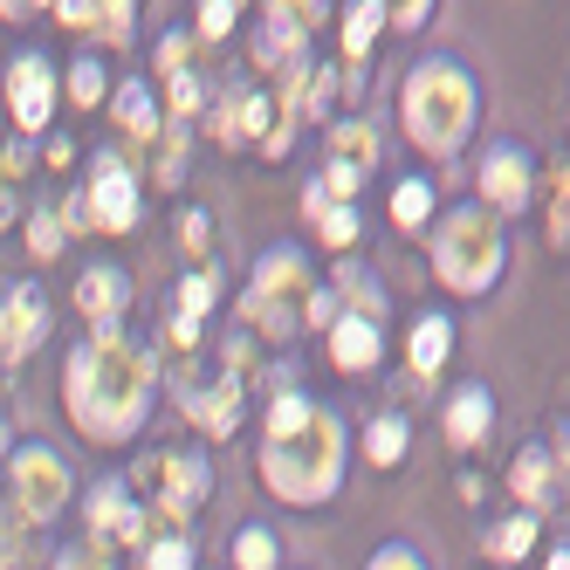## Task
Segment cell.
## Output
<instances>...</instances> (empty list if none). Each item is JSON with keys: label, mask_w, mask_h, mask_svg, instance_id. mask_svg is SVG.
<instances>
[{"label": "cell", "mask_w": 570, "mask_h": 570, "mask_svg": "<svg viewBox=\"0 0 570 570\" xmlns=\"http://www.w3.org/2000/svg\"><path fill=\"white\" fill-rule=\"evenodd\" d=\"M331 364H337V372H372V364H379V323L337 316L331 323Z\"/></svg>", "instance_id": "cell-12"}, {"label": "cell", "mask_w": 570, "mask_h": 570, "mask_svg": "<svg viewBox=\"0 0 570 570\" xmlns=\"http://www.w3.org/2000/svg\"><path fill=\"white\" fill-rule=\"evenodd\" d=\"M316 14H323V8H275V14H268V28H262V62H275V56H296L303 28H309Z\"/></svg>", "instance_id": "cell-16"}, {"label": "cell", "mask_w": 570, "mask_h": 570, "mask_svg": "<svg viewBox=\"0 0 570 570\" xmlns=\"http://www.w3.org/2000/svg\"><path fill=\"white\" fill-rule=\"evenodd\" d=\"M62 240H69V234H62V220H56V214H35V234H28V248H35V255H56Z\"/></svg>", "instance_id": "cell-34"}, {"label": "cell", "mask_w": 570, "mask_h": 570, "mask_svg": "<svg viewBox=\"0 0 570 570\" xmlns=\"http://www.w3.org/2000/svg\"><path fill=\"white\" fill-rule=\"evenodd\" d=\"M76 303H83V316H97V323H110L117 309L131 303V282L117 275V268H90L83 275V289H76Z\"/></svg>", "instance_id": "cell-15"}, {"label": "cell", "mask_w": 570, "mask_h": 570, "mask_svg": "<svg viewBox=\"0 0 570 570\" xmlns=\"http://www.w3.org/2000/svg\"><path fill=\"white\" fill-rule=\"evenodd\" d=\"M502 262H509V240H502V227H495V220H488V214H446L440 248H433V268H440L446 289L481 296L488 282L502 275Z\"/></svg>", "instance_id": "cell-4"}, {"label": "cell", "mask_w": 570, "mask_h": 570, "mask_svg": "<svg viewBox=\"0 0 570 570\" xmlns=\"http://www.w3.org/2000/svg\"><path fill=\"white\" fill-rule=\"evenodd\" d=\"M173 104H179V110L199 104V83H193V76H173Z\"/></svg>", "instance_id": "cell-40"}, {"label": "cell", "mask_w": 570, "mask_h": 570, "mask_svg": "<svg viewBox=\"0 0 570 570\" xmlns=\"http://www.w3.org/2000/svg\"><path fill=\"white\" fill-rule=\"evenodd\" d=\"M8 104H14V125L21 131H42L49 125V104H56V76L42 56H21L8 69Z\"/></svg>", "instance_id": "cell-9"}, {"label": "cell", "mask_w": 570, "mask_h": 570, "mask_svg": "<svg viewBox=\"0 0 570 570\" xmlns=\"http://www.w3.org/2000/svg\"><path fill=\"white\" fill-rule=\"evenodd\" d=\"M550 488H557V474H550V454H543V446H529V454L515 461V495L543 509V502H550Z\"/></svg>", "instance_id": "cell-21"}, {"label": "cell", "mask_w": 570, "mask_h": 570, "mask_svg": "<svg viewBox=\"0 0 570 570\" xmlns=\"http://www.w3.org/2000/svg\"><path fill=\"white\" fill-rule=\"evenodd\" d=\"M62 495H69V468L49 454V446H28V454H14V509H21L28 522L56 515Z\"/></svg>", "instance_id": "cell-6"}, {"label": "cell", "mask_w": 570, "mask_h": 570, "mask_svg": "<svg viewBox=\"0 0 570 570\" xmlns=\"http://www.w3.org/2000/svg\"><path fill=\"white\" fill-rule=\"evenodd\" d=\"M309 316H316V323H331V316H337V296H331V289H316V296H309Z\"/></svg>", "instance_id": "cell-41"}, {"label": "cell", "mask_w": 570, "mask_h": 570, "mask_svg": "<svg viewBox=\"0 0 570 570\" xmlns=\"http://www.w3.org/2000/svg\"><path fill=\"white\" fill-rule=\"evenodd\" d=\"M405 125H413V138L426 151H454L468 138V125H474V83L446 56L420 62L405 76Z\"/></svg>", "instance_id": "cell-3"}, {"label": "cell", "mask_w": 570, "mask_h": 570, "mask_svg": "<svg viewBox=\"0 0 570 570\" xmlns=\"http://www.w3.org/2000/svg\"><path fill=\"white\" fill-rule=\"evenodd\" d=\"M56 570H110V557H104L97 543H76V550L56 557Z\"/></svg>", "instance_id": "cell-37"}, {"label": "cell", "mask_w": 570, "mask_h": 570, "mask_svg": "<svg viewBox=\"0 0 570 570\" xmlns=\"http://www.w3.org/2000/svg\"><path fill=\"white\" fill-rule=\"evenodd\" d=\"M454 351V331H446V316H420L413 331V372H440V357Z\"/></svg>", "instance_id": "cell-20"}, {"label": "cell", "mask_w": 570, "mask_h": 570, "mask_svg": "<svg viewBox=\"0 0 570 570\" xmlns=\"http://www.w3.org/2000/svg\"><path fill=\"white\" fill-rule=\"evenodd\" d=\"M186 413L207 426L214 440L234 433V426H240V385H234V379H220V385H193V392H186Z\"/></svg>", "instance_id": "cell-13"}, {"label": "cell", "mask_w": 570, "mask_h": 570, "mask_svg": "<svg viewBox=\"0 0 570 570\" xmlns=\"http://www.w3.org/2000/svg\"><path fill=\"white\" fill-rule=\"evenodd\" d=\"M90 529H97V537L138 543V537H145V515H138V502H131L117 481H97V495H90Z\"/></svg>", "instance_id": "cell-11"}, {"label": "cell", "mask_w": 570, "mask_h": 570, "mask_svg": "<svg viewBox=\"0 0 570 570\" xmlns=\"http://www.w3.org/2000/svg\"><path fill=\"white\" fill-rule=\"evenodd\" d=\"M42 331H49V303L35 289H8V296H0V364L28 357L35 344H42Z\"/></svg>", "instance_id": "cell-8"}, {"label": "cell", "mask_w": 570, "mask_h": 570, "mask_svg": "<svg viewBox=\"0 0 570 570\" xmlns=\"http://www.w3.org/2000/svg\"><path fill=\"white\" fill-rule=\"evenodd\" d=\"M262 481L275 488L282 502H331L337 481H344V426L337 413H323V405H309V420L275 433L268 454H262Z\"/></svg>", "instance_id": "cell-2"}, {"label": "cell", "mask_w": 570, "mask_h": 570, "mask_svg": "<svg viewBox=\"0 0 570 570\" xmlns=\"http://www.w3.org/2000/svg\"><path fill=\"white\" fill-rule=\"evenodd\" d=\"M303 420H309V399H303V392H282V399L268 405V440L289 433V426H303Z\"/></svg>", "instance_id": "cell-29"}, {"label": "cell", "mask_w": 570, "mask_h": 570, "mask_svg": "<svg viewBox=\"0 0 570 570\" xmlns=\"http://www.w3.org/2000/svg\"><path fill=\"white\" fill-rule=\"evenodd\" d=\"M426 14H433L426 0H413V8H399V28H426Z\"/></svg>", "instance_id": "cell-42"}, {"label": "cell", "mask_w": 570, "mask_h": 570, "mask_svg": "<svg viewBox=\"0 0 570 570\" xmlns=\"http://www.w3.org/2000/svg\"><path fill=\"white\" fill-rule=\"evenodd\" d=\"M364 446H372V461H379V468H399V461H405V420H372Z\"/></svg>", "instance_id": "cell-25"}, {"label": "cell", "mask_w": 570, "mask_h": 570, "mask_svg": "<svg viewBox=\"0 0 570 570\" xmlns=\"http://www.w3.org/2000/svg\"><path fill=\"white\" fill-rule=\"evenodd\" d=\"M14 173H21V151L0 145V227L14 220Z\"/></svg>", "instance_id": "cell-32"}, {"label": "cell", "mask_w": 570, "mask_h": 570, "mask_svg": "<svg viewBox=\"0 0 570 570\" xmlns=\"http://www.w3.org/2000/svg\"><path fill=\"white\" fill-rule=\"evenodd\" d=\"M309 289V268H303V255L296 248H268L262 262H255V289H248V309L268 323V331H282L289 337L296 331V296Z\"/></svg>", "instance_id": "cell-5"}, {"label": "cell", "mask_w": 570, "mask_h": 570, "mask_svg": "<svg viewBox=\"0 0 570 570\" xmlns=\"http://www.w3.org/2000/svg\"><path fill=\"white\" fill-rule=\"evenodd\" d=\"M550 570H570V557H563V550H557V563H550Z\"/></svg>", "instance_id": "cell-44"}, {"label": "cell", "mask_w": 570, "mask_h": 570, "mask_svg": "<svg viewBox=\"0 0 570 570\" xmlns=\"http://www.w3.org/2000/svg\"><path fill=\"white\" fill-rule=\"evenodd\" d=\"M145 392H151V357L117 337V323H104V331L69 357V413H76V426L97 433V440L138 433Z\"/></svg>", "instance_id": "cell-1"}, {"label": "cell", "mask_w": 570, "mask_h": 570, "mask_svg": "<svg viewBox=\"0 0 570 570\" xmlns=\"http://www.w3.org/2000/svg\"><path fill=\"white\" fill-rule=\"evenodd\" d=\"M117 117H125L131 138H151V131H158V110H151L145 83H125V90H117Z\"/></svg>", "instance_id": "cell-22"}, {"label": "cell", "mask_w": 570, "mask_h": 570, "mask_svg": "<svg viewBox=\"0 0 570 570\" xmlns=\"http://www.w3.org/2000/svg\"><path fill=\"white\" fill-rule=\"evenodd\" d=\"M529 537H537V515H515V522H502L495 537H488V550H495V557H522Z\"/></svg>", "instance_id": "cell-28"}, {"label": "cell", "mask_w": 570, "mask_h": 570, "mask_svg": "<svg viewBox=\"0 0 570 570\" xmlns=\"http://www.w3.org/2000/svg\"><path fill=\"white\" fill-rule=\"evenodd\" d=\"M0 440H8V420H0Z\"/></svg>", "instance_id": "cell-45"}, {"label": "cell", "mask_w": 570, "mask_h": 570, "mask_svg": "<svg viewBox=\"0 0 570 570\" xmlns=\"http://www.w3.org/2000/svg\"><path fill=\"white\" fill-rule=\"evenodd\" d=\"M372 570H420V557L405 550V543H385V550L372 557Z\"/></svg>", "instance_id": "cell-39"}, {"label": "cell", "mask_w": 570, "mask_h": 570, "mask_svg": "<svg viewBox=\"0 0 570 570\" xmlns=\"http://www.w3.org/2000/svg\"><path fill=\"white\" fill-rule=\"evenodd\" d=\"M193 337H199V323H186V316H173V344H179V351H193Z\"/></svg>", "instance_id": "cell-43"}, {"label": "cell", "mask_w": 570, "mask_h": 570, "mask_svg": "<svg viewBox=\"0 0 570 570\" xmlns=\"http://www.w3.org/2000/svg\"><path fill=\"white\" fill-rule=\"evenodd\" d=\"M158 69H166V76H193L186 69V35H166V42H158Z\"/></svg>", "instance_id": "cell-38"}, {"label": "cell", "mask_w": 570, "mask_h": 570, "mask_svg": "<svg viewBox=\"0 0 570 570\" xmlns=\"http://www.w3.org/2000/svg\"><path fill=\"white\" fill-rule=\"evenodd\" d=\"M234 563H240V570H275V537H268V529H240Z\"/></svg>", "instance_id": "cell-26"}, {"label": "cell", "mask_w": 570, "mask_h": 570, "mask_svg": "<svg viewBox=\"0 0 570 570\" xmlns=\"http://www.w3.org/2000/svg\"><path fill=\"white\" fill-rule=\"evenodd\" d=\"M262 125H268V97H262V90L234 97V110H220V138H227V145H248V138H262Z\"/></svg>", "instance_id": "cell-18"}, {"label": "cell", "mask_w": 570, "mask_h": 570, "mask_svg": "<svg viewBox=\"0 0 570 570\" xmlns=\"http://www.w3.org/2000/svg\"><path fill=\"white\" fill-rule=\"evenodd\" d=\"M207 309H214V275H186V282H179V316L199 323Z\"/></svg>", "instance_id": "cell-27"}, {"label": "cell", "mask_w": 570, "mask_h": 570, "mask_svg": "<svg viewBox=\"0 0 570 570\" xmlns=\"http://www.w3.org/2000/svg\"><path fill=\"white\" fill-rule=\"evenodd\" d=\"M207 461L199 454H173L166 468H158V488H166V515H186V509H199V495H207Z\"/></svg>", "instance_id": "cell-14"}, {"label": "cell", "mask_w": 570, "mask_h": 570, "mask_svg": "<svg viewBox=\"0 0 570 570\" xmlns=\"http://www.w3.org/2000/svg\"><path fill=\"white\" fill-rule=\"evenodd\" d=\"M379 28H385V8H379V0H357V8H351V21H344V56H364Z\"/></svg>", "instance_id": "cell-23"}, {"label": "cell", "mask_w": 570, "mask_h": 570, "mask_svg": "<svg viewBox=\"0 0 570 570\" xmlns=\"http://www.w3.org/2000/svg\"><path fill=\"white\" fill-rule=\"evenodd\" d=\"M83 207H90V220H104L110 234H125V227L138 220V179H131V166H117V151H97Z\"/></svg>", "instance_id": "cell-7"}, {"label": "cell", "mask_w": 570, "mask_h": 570, "mask_svg": "<svg viewBox=\"0 0 570 570\" xmlns=\"http://www.w3.org/2000/svg\"><path fill=\"white\" fill-rule=\"evenodd\" d=\"M234 14H240L234 0H207V8H199V35H207V42H220V35L234 28Z\"/></svg>", "instance_id": "cell-33"}, {"label": "cell", "mask_w": 570, "mask_h": 570, "mask_svg": "<svg viewBox=\"0 0 570 570\" xmlns=\"http://www.w3.org/2000/svg\"><path fill=\"white\" fill-rule=\"evenodd\" d=\"M179 240H186V255H207V248H214V220L193 207V214H186V227H179Z\"/></svg>", "instance_id": "cell-35"}, {"label": "cell", "mask_w": 570, "mask_h": 570, "mask_svg": "<svg viewBox=\"0 0 570 570\" xmlns=\"http://www.w3.org/2000/svg\"><path fill=\"white\" fill-rule=\"evenodd\" d=\"M372 158H379V131L372 125H337L331 131V166H344V173H372Z\"/></svg>", "instance_id": "cell-17"}, {"label": "cell", "mask_w": 570, "mask_h": 570, "mask_svg": "<svg viewBox=\"0 0 570 570\" xmlns=\"http://www.w3.org/2000/svg\"><path fill=\"white\" fill-rule=\"evenodd\" d=\"M481 193L495 199L502 214H515L522 199H529V158H522L515 145H495V151L481 158Z\"/></svg>", "instance_id": "cell-10"}, {"label": "cell", "mask_w": 570, "mask_h": 570, "mask_svg": "<svg viewBox=\"0 0 570 570\" xmlns=\"http://www.w3.org/2000/svg\"><path fill=\"white\" fill-rule=\"evenodd\" d=\"M145 570H193V550H186L179 537H166V543L145 550Z\"/></svg>", "instance_id": "cell-31"}, {"label": "cell", "mask_w": 570, "mask_h": 570, "mask_svg": "<svg viewBox=\"0 0 570 570\" xmlns=\"http://www.w3.org/2000/svg\"><path fill=\"white\" fill-rule=\"evenodd\" d=\"M426 214H433V186H426V179H405V186L392 193V220H399V227H420Z\"/></svg>", "instance_id": "cell-24"}, {"label": "cell", "mask_w": 570, "mask_h": 570, "mask_svg": "<svg viewBox=\"0 0 570 570\" xmlns=\"http://www.w3.org/2000/svg\"><path fill=\"white\" fill-rule=\"evenodd\" d=\"M69 97H76V104H97V97H104V62H76V69H69Z\"/></svg>", "instance_id": "cell-30"}, {"label": "cell", "mask_w": 570, "mask_h": 570, "mask_svg": "<svg viewBox=\"0 0 570 570\" xmlns=\"http://www.w3.org/2000/svg\"><path fill=\"white\" fill-rule=\"evenodd\" d=\"M323 240H331V248H351V240H357V214H351V207L323 214Z\"/></svg>", "instance_id": "cell-36"}, {"label": "cell", "mask_w": 570, "mask_h": 570, "mask_svg": "<svg viewBox=\"0 0 570 570\" xmlns=\"http://www.w3.org/2000/svg\"><path fill=\"white\" fill-rule=\"evenodd\" d=\"M481 433H488V392H474V385H468V392H461L454 405H446V440L474 446Z\"/></svg>", "instance_id": "cell-19"}]
</instances>
